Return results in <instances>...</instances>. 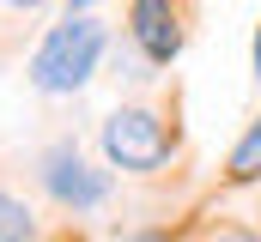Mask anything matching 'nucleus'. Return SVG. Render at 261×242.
<instances>
[{
	"mask_svg": "<svg viewBox=\"0 0 261 242\" xmlns=\"http://www.w3.org/2000/svg\"><path fill=\"white\" fill-rule=\"evenodd\" d=\"M110 55V24L91 18V12H67L61 24H49V37L37 43V55L24 67V79L43 91V97H73L91 85V73Z\"/></svg>",
	"mask_w": 261,
	"mask_h": 242,
	"instance_id": "obj_1",
	"label": "nucleus"
},
{
	"mask_svg": "<svg viewBox=\"0 0 261 242\" xmlns=\"http://www.w3.org/2000/svg\"><path fill=\"white\" fill-rule=\"evenodd\" d=\"M97 139H103L110 170H122V176H152V170H164L170 152H176L170 121L158 115V109H146V103H122L116 115L103 121Z\"/></svg>",
	"mask_w": 261,
	"mask_h": 242,
	"instance_id": "obj_2",
	"label": "nucleus"
},
{
	"mask_svg": "<svg viewBox=\"0 0 261 242\" xmlns=\"http://www.w3.org/2000/svg\"><path fill=\"white\" fill-rule=\"evenodd\" d=\"M37 182H43V194L67 206L73 218L79 212H97L103 200H110V170H97V164H85L79 158V145H55V152H43V164H37Z\"/></svg>",
	"mask_w": 261,
	"mask_h": 242,
	"instance_id": "obj_3",
	"label": "nucleus"
},
{
	"mask_svg": "<svg viewBox=\"0 0 261 242\" xmlns=\"http://www.w3.org/2000/svg\"><path fill=\"white\" fill-rule=\"evenodd\" d=\"M128 43H134L146 60L170 67V60L182 55V43H189L176 0H134V6H128Z\"/></svg>",
	"mask_w": 261,
	"mask_h": 242,
	"instance_id": "obj_4",
	"label": "nucleus"
},
{
	"mask_svg": "<svg viewBox=\"0 0 261 242\" xmlns=\"http://www.w3.org/2000/svg\"><path fill=\"white\" fill-rule=\"evenodd\" d=\"M225 182H237V188H249L261 182V115L243 127V139L231 145V158H225Z\"/></svg>",
	"mask_w": 261,
	"mask_h": 242,
	"instance_id": "obj_5",
	"label": "nucleus"
},
{
	"mask_svg": "<svg viewBox=\"0 0 261 242\" xmlns=\"http://www.w3.org/2000/svg\"><path fill=\"white\" fill-rule=\"evenodd\" d=\"M0 242H37V212L0 188Z\"/></svg>",
	"mask_w": 261,
	"mask_h": 242,
	"instance_id": "obj_6",
	"label": "nucleus"
},
{
	"mask_svg": "<svg viewBox=\"0 0 261 242\" xmlns=\"http://www.w3.org/2000/svg\"><path fill=\"white\" fill-rule=\"evenodd\" d=\"M116 79H122V85H152V79H158V60H146L128 37H122V43H116Z\"/></svg>",
	"mask_w": 261,
	"mask_h": 242,
	"instance_id": "obj_7",
	"label": "nucleus"
},
{
	"mask_svg": "<svg viewBox=\"0 0 261 242\" xmlns=\"http://www.w3.org/2000/svg\"><path fill=\"white\" fill-rule=\"evenodd\" d=\"M213 242H261V230H237V224H231V230H219Z\"/></svg>",
	"mask_w": 261,
	"mask_h": 242,
	"instance_id": "obj_8",
	"label": "nucleus"
},
{
	"mask_svg": "<svg viewBox=\"0 0 261 242\" xmlns=\"http://www.w3.org/2000/svg\"><path fill=\"white\" fill-rule=\"evenodd\" d=\"M12 12H37V6H49V0H6Z\"/></svg>",
	"mask_w": 261,
	"mask_h": 242,
	"instance_id": "obj_9",
	"label": "nucleus"
},
{
	"mask_svg": "<svg viewBox=\"0 0 261 242\" xmlns=\"http://www.w3.org/2000/svg\"><path fill=\"white\" fill-rule=\"evenodd\" d=\"M67 12H91V0H67Z\"/></svg>",
	"mask_w": 261,
	"mask_h": 242,
	"instance_id": "obj_10",
	"label": "nucleus"
},
{
	"mask_svg": "<svg viewBox=\"0 0 261 242\" xmlns=\"http://www.w3.org/2000/svg\"><path fill=\"white\" fill-rule=\"evenodd\" d=\"M255 73H261V31H255Z\"/></svg>",
	"mask_w": 261,
	"mask_h": 242,
	"instance_id": "obj_11",
	"label": "nucleus"
}]
</instances>
